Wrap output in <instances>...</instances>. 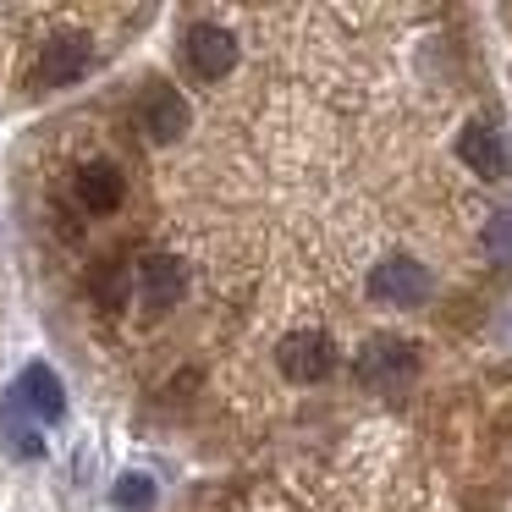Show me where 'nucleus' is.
Returning <instances> with one entry per match:
<instances>
[{
    "mask_svg": "<svg viewBox=\"0 0 512 512\" xmlns=\"http://www.w3.org/2000/svg\"><path fill=\"white\" fill-rule=\"evenodd\" d=\"M369 298L375 303H391V309H413V303L430 298V270L408 254H391L369 270Z\"/></svg>",
    "mask_w": 512,
    "mask_h": 512,
    "instance_id": "f03ea898",
    "label": "nucleus"
},
{
    "mask_svg": "<svg viewBox=\"0 0 512 512\" xmlns=\"http://www.w3.org/2000/svg\"><path fill=\"white\" fill-rule=\"evenodd\" d=\"M138 292H144V309L149 314H166L171 303L188 292V270H182L177 254H149L138 265Z\"/></svg>",
    "mask_w": 512,
    "mask_h": 512,
    "instance_id": "39448f33",
    "label": "nucleus"
},
{
    "mask_svg": "<svg viewBox=\"0 0 512 512\" xmlns=\"http://www.w3.org/2000/svg\"><path fill=\"white\" fill-rule=\"evenodd\" d=\"M413 375H419V347H413L408 336H369V342L358 347V380H364V386L397 391V386H408Z\"/></svg>",
    "mask_w": 512,
    "mask_h": 512,
    "instance_id": "f257e3e1",
    "label": "nucleus"
},
{
    "mask_svg": "<svg viewBox=\"0 0 512 512\" xmlns=\"http://www.w3.org/2000/svg\"><path fill=\"white\" fill-rule=\"evenodd\" d=\"M457 155H463L485 182H501V177H507V144H501V133H496L490 122H468L463 138H457Z\"/></svg>",
    "mask_w": 512,
    "mask_h": 512,
    "instance_id": "6e6552de",
    "label": "nucleus"
},
{
    "mask_svg": "<svg viewBox=\"0 0 512 512\" xmlns=\"http://www.w3.org/2000/svg\"><path fill=\"white\" fill-rule=\"evenodd\" d=\"M122 193H127V182H122V171H116L111 160H89V166L78 171V204L83 210L105 215V210L122 204Z\"/></svg>",
    "mask_w": 512,
    "mask_h": 512,
    "instance_id": "9d476101",
    "label": "nucleus"
},
{
    "mask_svg": "<svg viewBox=\"0 0 512 512\" xmlns=\"http://www.w3.org/2000/svg\"><path fill=\"white\" fill-rule=\"evenodd\" d=\"M276 369L287 380H298V386H314V380H325L336 369V347L331 336L320 331H292L287 342L276 347Z\"/></svg>",
    "mask_w": 512,
    "mask_h": 512,
    "instance_id": "7ed1b4c3",
    "label": "nucleus"
},
{
    "mask_svg": "<svg viewBox=\"0 0 512 512\" xmlns=\"http://www.w3.org/2000/svg\"><path fill=\"white\" fill-rule=\"evenodd\" d=\"M6 441H12V452H17V457H39V452H45V441H39V435L23 424L17 402H6Z\"/></svg>",
    "mask_w": 512,
    "mask_h": 512,
    "instance_id": "f8f14e48",
    "label": "nucleus"
},
{
    "mask_svg": "<svg viewBox=\"0 0 512 512\" xmlns=\"http://www.w3.org/2000/svg\"><path fill=\"white\" fill-rule=\"evenodd\" d=\"M138 116H144V133L155 138V144H171V138L188 133V100H182L171 83H149Z\"/></svg>",
    "mask_w": 512,
    "mask_h": 512,
    "instance_id": "423d86ee",
    "label": "nucleus"
},
{
    "mask_svg": "<svg viewBox=\"0 0 512 512\" xmlns=\"http://www.w3.org/2000/svg\"><path fill=\"white\" fill-rule=\"evenodd\" d=\"M111 501H116V507H122V512H144L149 501H155V485H149L144 474H127V479H116Z\"/></svg>",
    "mask_w": 512,
    "mask_h": 512,
    "instance_id": "9b49d317",
    "label": "nucleus"
},
{
    "mask_svg": "<svg viewBox=\"0 0 512 512\" xmlns=\"http://www.w3.org/2000/svg\"><path fill=\"white\" fill-rule=\"evenodd\" d=\"M89 56H94V45H89V34H56L45 45V56H39V78L45 83H72V78H83L89 72Z\"/></svg>",
    "mask_w": 512,
    "mask_h": 512,
    "instance_id": "1a4fd4ad",
    "label": "nucleus"
},
{
    "mask_svg": "<svg viewBox=\"0 0 512 512\" xmlns=\"http://www.w3.org/2000/svg\"><path fill=\"white\" fill-rule=\"evenodd\" d=\"M182 56H188V67L199 72V78H226V72L237 67V39H232V28H221V23H193Z\"/></svg>",
    "mask_w": 512,
    "mask_h": 512,
    "instance_id": "20e7f679",
    "label": "nucleus"
},
{
    "mask_svg": "<svg viewBox=\"0 0 512 512\" xmlns=\"http://www.w3.org/2000/svg\"><path fill=\"white\" fill-rule=\"evenodd\" d=\"M17 408H28L34 419H45V424H56L61 413H67V391H61V380H56V369L50 364H28L23 369V380H17Z\"/></svg>",
    "mask_w": 512,
    "mask_h": 512,
    "instance_id": "0eeeda50",
    "label": "nucleus"
},
{
    "mask_svg": "<svg viewBox=\"0 0 512 512\" xmlns=\"http://www.w3.org/2000/svg\"><path fill=\"white\" fill-rule=\"evenodd\" d=\"M485 248L490 259H512V210H496L485 221Z\"/></svg>",
    "mask_w": 512,
    "mask_h": 512,
    "instance_id": "ddd939ff",
    "label": "nucleus"
},
{
    "mask_svg": "<svg viewBox=\"0 0 512 512\" xmlns=\"http://www.w3.org/2000/svg\"><path fill=\"white\" fill-rule=\"evenodd\" d=\"M94 292H100L105 309H116V303L127 298V276H122V270H100V276H94Z\"/></svg>",
    "mask_w": 512,
    "mask_h": 512,
    "instance_id": "4468645a",
    "label": "nucleus"
}]
</instances>
